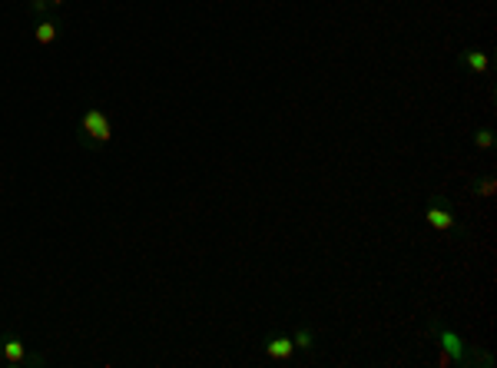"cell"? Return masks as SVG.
Returning a JSON list of instances; mask_svg holds the SVG:
<instances>
[{"mask_svg": "<svg viewBox=\"0 0 497 368\" xmlns=\"http://www.w3.org/2000/svg\"><path fill=\"white\" fill-rule=\"evenodd\" d=\"M109 140H113V123H109L107 109L93 103L83 109V117L76 123V143L83 150H103Z\"/></svg>", "mask_w": 497, "mask_h": 368, "instance_id": "1", "label": "cell"}, {"mask_svg": "<svg viewBox=\"0 0 497 368\" xmlns=\"http://www.w3.org/2000/svg\"><path fill=\"white\" fill-rule=\"evenodd\" d=\"M424 226L438 232V236H454V239H465L467 229L457 222V213H454V203L444 193H431L428 206H424Z\"/></svg>", "mask_w": 497, "mask_h": 368, "instance_id": "2", "label": "cell"}, {"mask_svg": "<svg viewBox=\"0 0 497 368\" xmlns=\"http://www.w3.org/2000/svg\"><path fill=\"white\" fill-rule=\"evenodd\" d=\"M0 362L7 368H44L47 365V358L33 355L30 348H27V342L20 336H13V332L0 336Z\"/></svg>", "mask_w": 497, "mask_h": 368, "instance_id": "3", "label": "cell"}, {"mask_svg": "<svg viewBox=\"0 0 497 368\" xmlns=\"http://www.w3.org/2000/svg\"><path fill=\"white\" fill-rule=\"evenodd\" d=\"M431 336L441 342V352H444V355H451L454 365H457V368L467 365V352H471V345H465V338L457 336L454 328H448L441 319H434V322H431Z\"/></svg>", "mask_w": 497, "mask_h": 368, "instance_id": "4", "label": "cell"}, {"mask_svg": "<svg viewBox=\"0 0 497 368\" xmlns=\"http://www.w3.org/2000/svg\"><path fill=\"white\" fill-rule=\"evenodd\" d=\"M461 66H465L471 76H487L491 73V54H487L484 47H465L461 54H457Z\"/></svg>", "mask_w": 497, "mask_h": 368, "instance_id": "5", "label": "cell"}, {"mask_svg": "<svg viewBox=\"0 0 497 368\" xmlns=\"http://www.w3.org/2000/svg\"><path fill=\"white\" fill-rule=\"evenodd\" d=\"M64 37V20L60 17H37L33 23V40L40 47H54Z\"/></svg>", "mask_w": 497, "mask_h": 368, "instance_id": "6", "label": "cell"}, {"mask_svg": "<svg viewBox=\"0 0 497 368\" xmlns=\"http://www.w3.org/2000/svg\"><path fill=\"white\" fill-rule=\"evenodd\" d=\"M265 358L272 362H289L295 355V342L292 336H285V332H275V336H265Z\"/></svg>", "mask_w": 497, "mask_h": 368, "instance_id": "7", "label": "cell"}, {"mask_svg": "<svg viewBox=\"0 0 497 368\" xmlns=\"http://www.w3.org/2000/svg\"><path fill=\"white\" fill-rule=\"evenodd\" d=\"M467 189H471V196H474V199H494V193H497V179H494L491 173L474 176Z\"/></svg>", "mask_w": 497, "mask_h": 368, "instance_id": "8", "label": "cell"}, {"mask_svg": "<svg viewBox=\"0 0 497 368\" xmlns=\"http://www.w3.org/2000/svg\"><path fill=\"white\" fill-rule=\"evenodd\" d=\"M292 342H295V352H309V355H312L315 345H318V336H315L312 325H299V328H295V336H292Z\"/></svg>", "mask_w": 497, "mask_h": 368, "instance_id": "9", "label": "cell"}, {"mask_svg": "<svg viewBox=\"0 0 497 368\" xmlns=\"http://www.w3.org/2000/svg\"><path fill=\"white\" fill-rule=\"evenodd\" d=\"M494 143H497V136H494V130H491V126H477V130L471 133V146H474V150H481V153L494 150Z\"/></svg>", "mask_w": 497, "mask_h": 368, "instance_id": "10", "label": "cell"}, {"mask_svg": "<svg viewBox=\"0 0 497 368\" xmlns=\"http://www.w3.org/2000/svg\"><path fill=\"white\" fill-rule=\"evenodd\" d=\"M47 11H54L50 0H27V13H33V17H47Z\"/></svg>", "mask_w": 497, "mask_h": 368, "instance_id": "11", "label": "cell"}, {"mask_svg": "<svg viewBox=\"0 0 497 368\" xmlns=\"http://www.w3.org/2000/svg\"><path fill=\"white\" fill-rule=\"evenodd\" d=\"M64 4H66V0H50V7H54V11H56V7H64Z\"/></svg>", "mask_w": 497, "mask_h": 368, "instance_id": "12", "label": "cell"}]
</instances>
